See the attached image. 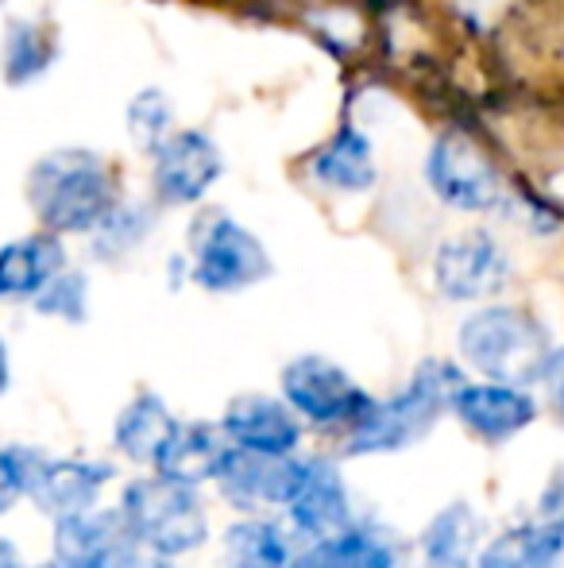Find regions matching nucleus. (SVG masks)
<instances>
[{
    "instance_id": "nucleus-25",
    "label": "nucleus",
    "mask_w": 564,
    "mask_h": 568,
    "mask_svg": "<svg viewBox=\"0 0 564 568\" xmlns=\"http://www.w3.org/2000/svg\"><path fill=\"white\" fill-rule=\"evenodd\" d=\"M155 229V210L143 202H129L116 197V205L98 221V229L90 232V244L98 260H121V255L136 252L143 240Z\"/></svg>"
},
{
    "instance_id": "nucleus-23",
    "label": "nucleus",
    "mask_w": 564,
    "mask_h": 568,
    "mask_svg": "<svg viewBox=\"0 0 564 568\" xmlns=\"http://www.w3.org/2000/svg\"><path fill=\"white\" fill-rule=\"evenodd\" d=\"M286 568H399V557L376 530L352 523L329 538H314Z\"/></svg>"
},
{
    "instance_id": "nucleus-31",
    "label": "nucleus",
    "mask_w": 564,
    "mask_h": 568,
    "mask_svg": "<svg viewBox=\"0 0 564 568\" xmlns=\"http://www.w3.org/2000/svg\"><path fill=\"white\" fill-rule=\"evenodd\" d=\"M0 568H28L20 557V549H16V541L4 538V534H0Z\"/></svg>"
},
{
    "instance_id": "nucleus-28",
    "label": "nucleus",
    "mask_w": 564,
    "mask_h": 568,
    "mask_svg": "<svg viewBox=\"0 0 564 568\" xmlns=\"http://www.w3.org/2000/svg\"><path fill=\"white\" fill-rule=\"evenodd\" d=\"M28 445H4L0 449V518L28 495Z\"/></svg>"
},
{
    "instance_id": "nucleus-27",
    "label": "nucleus",
    "mask_w": 564,
    "mask_h": 568,
    "mask_svg": "<svg viewBox=\"0 0 564 568\" xmlns=\"http://www.w3.org/2000/svg\"><path fill=\"white\" fill-rule=\"evenodd\" d=\"M129 135L140 151H155L166 135L174 132V105L163 90H140L136 98L129 101Z\"/></svg>"
},
{
    "instance_id": "nucleus-7",
    "label": "nucleus",
    "mask_w": 564,
    "mask_h": 568,
    "mask_svg": "<svg viewBox=\"0 0 564 568\" xmlns=\"http://www.w3.org/2000/svg\"><path fill=\"white\" fill-rule=\"evenodd\" d=\"M511 275V252L488 229H460L433 252V286L444 302H488L506 291Z\"/></svg>"
},
{
    "instance_id": "nucleus-34",
    "label": "nucleus",
    "mask_w": 564,
    "mask_h": 568,
    "mask_svg": "<svg viewBox=\"0 0 564 568\" xmlns=\"http://www.w3.org/2000/svg\"><path fill=\"white\" fill-rule=\"evenodd\" d=\"M35 568H62L59 561H54V557H51V561H47V565H35Z\"/></svg>"
},
{
    "instance_id": "nucleus-33",
    "label": "nucleus",
    "mask_w": 564,
    "mask_h": 568,
    "mask_svg": "<svg viewBox=\"0 0 564 568\" xmlns=\"http://www.w3.org/2000/svg\"><path fill=\"white\" fill-rule=\"evenodd\" d=\"M136 568H178V565H174L171 557H143Z\"/></svg>"
},
{
    "instance_id": "nucleus-21",
    "label": "nucleus",
    "mask_w": 564,
    "mask_h": 568,
    "mask_svg": "<svg viewBox=\"0 0 564 568\" xmlns=\"http://www.w3.org/2000/svg\"><path fill=\"white\" fill-rule=\"evenodd\" d=\"M174 426H178V418L171 414V406H166L155 390H140V395L132 398L121 414H116L113 445L124 460L151 468L158 449L166 445V437L174 434Z\"/></svg>"
},
{
    "instance_id": "nucleus-5",
    "label": "nucleus",
    "mask_w": 564,
    "mask_h": 568,
    "mask_svg": "<svg viewBox=\"0 0 564 568\" xmlns=\"http://www.w3.org/2000/svg\"><path fill=\"white\" fill-rule=\"evenodd\" d=\"M182 260L189 283L209 294H240L271 278L275 271L264 240L225 210H202L189 221Z\"/></svg>"
},
{
    "instance_id": "nucleus-19",
    "label": "nucleus",
    "mask_w": 564,
    "mask_h": 568,
    "mask_svg": "<svg viewBox=\"0 0 564 568\" xmlns=\"http://www.w3.org/2000/svg\"><path fill=\"white\" fill-rule=\"evenodd\" d=\"M564 518H530L483 541L472 568H561Z\"/></svg>"
},
{
    "instance_id": "nucleus-4",
    "label": "nucleus",
    "mask_w": 564,
    "mask_h": 568,
    "mask_svg": "<svg viewBox=\"0 0 564 568\" xmlns=\"http://www.w3.org/2000/svg\"><path fill=\"white\" fill-rule=\"evenodd\" d=\"M116 510L151 557L178 561L209 541V515H205L197 487H182L174 479L155 476V471L124 484Z\"/></svg>"
},
{
    "instance_id": "nucleus-29",
    "label": "nucleus",
    "mask_w": 564,
    "mask_h": 568,
    "mask_svg": "<svg viewBox=\"0 0 564 568\" xmlns=\"http://www.w3.org/2000/svg\"><path fill=\"white\" fill-rule=\"evenodd\" d=\"M542 387L550 390V403L557 410V418L564 422V348H553L550 364L542 372Z\"/></svg>"
},
{
    "instance_id": "nucleus-2",
    "label": "nucleus",
    "mask_w": 564,
    "mask_h": 568,
    "mask_svg": "<svg viewBox=\"0 0 564 568\" xmlns=\"http://www.w3.org/2000/svg\"><path fill=\"white\" fill-rule=\"evenodd\" d=\"M460 383H464V372L452 359H422L399 395L368 398V406L348 426L345 449L352 456H383L418 445L433 429V422L449 410Z\"/></svg>"
},
{
    "instance_id": "nucleus-8",
    "label": "nucleus",
    "mask_w": 564,
    "mask_h": 568,
    "mask_svg": "<svg viewBox=\"0 0 564 568\" xmlns=\"http://www.w3.org/2000/svg\"><path fill=\"white\" fill-rule=\"evenodd\" d=\"M225 174V155L217 140L202 128H174L151 151V194L166 210L197 205Z\"/></svg>"
},
{
    "instance_id": "nucleus-11",
    "label": "nucleus",
    "mask_w": 564,
    "mask_h": 568,
    "mask_svg": "<svg viewBox=\"0 0 564 568\" xmlns=\"http://www.w3.org/2000/svg\"><path fill=\"white\" fill-rule=\"evenodd\" d=\"M54 561L62 568H136L143 546L121 510L90 507L54 523Z\"/></svg>"
},
{
    "instance_id": "nucleus-16",
    "label": "nucleus",
    "mask_w": 564,
    "mask_h": 568,
    "mask_svg": "<svg viewBox=\"0 0 564 568\" xmlns=\"http://www.w3.org/2000/svg\"><path fill=\"white\" fill-rule=\"evenodd\" d=\"M228 437L213 422H178L166 445L158 449L151 471L163 479H174L182 487H202L213 484L228 456Z\"/></svg>"
},
{
    "instance_id": "nucleus-30",
    "label": "nucleus",
    "mask_w": 564,
    "mask_h": 568,
    "mask_svg": "<svg viewBox=\"0 0 564 568\" xmlns=\"http://www.w3.org/2000/svg\"><path fill=\"white\" fill-rule=\"evenodd\" d=\"M537 515L542 518H564V464L550 476L542 499H537Z\"/></svg>"
},
{
    "instance_id": "nucleus-35",
    "label": "nucleus",
    "mask_w": 564,
    "mask_h": 568,
    "mask_svg": "<svg viewBox=\"0 0 564 568\" xmlns=\"http://www.w3.org/2000/svg\"><path fill=\"white\" fill-rule=\"evenodd\" d=\"M0 4H4V0H0Z\"/></svg>"
},
{
    "instance_id": "nucleus-22",
    "label": "nucleus",
    "mask_w": 564,
    "mask_h": 568,
    "mask_svg": "<svg viewBox=\"0 0 564 568\" xmlns=\"http://www.w3.org/2000/svg\"><path fill=\"white\" fill-rule=\"evenodd\" d=\"M59 59V36L35 16H12L0 39V74L8 85H31L47 74Z\"/></svg>"
},
{
    "instance_id": "nucleus-17",
    "label": "nucleus",
    "mask_w": 564,
    "mask_h": 568,
    "mask_svg": "<svg viewBox=\"0 0 564 568\" xmlns=\"http://www.w3.org/2000/svg\"><path fill=\"white\" fill-rule=\"evenodd\" d=\"M66 267V244L59 232H28L0 244V302H31Z\"/></svg>"
},
{
    "instance_id": "nucleus-3",
    "label": "nucleus",
    "mask_w": 564,
    "mask_h": 568,
    "mask_svg": "<svg viewBox=\"0 0 564 568\" xmlns=\"http://www.w3.org/2000/svg\"><path fill=\"white\" fill-rule=\"evenodd\" d=\"M457 348L475 375L514 387H534L553 356V337L537 314L511 302H491L460 322Z\"/></svg>"
},
{
    "instance_id": "nucleus-10",
    "label": "nucleus",
    "mask_w": 564,
    "mask_h": 568,
    "mask_svg": "<svg viewBox=\"0 0 564 568\" xmlns=\"http://www.w3.org/2000/svg\"><path fill=\"white\" fill-rule=\"evenodd\" d=\"M109 479H113V464L109 460H90V456H47L43 449H31L28 495H23V499L35 503L39 515L59 523V518L82 515V510L98 507Z\"/></svg>"
},
{
    "instance_id": "nucleus-20",
    "label": "nucleus",
    "mask_w": 564,
    "mask_h": 568,
    "mask_svg": "<svg viewBox=\"0 0 564 568\" xmlns=\"http://www.w3.org/2000/svg\"><path fill=\"white\" fill-rule=\"evenodd\" d=\"M483 549V518L472 503H449L422 530V561L425 568H472Z\"/></svg>"
},
{
    "instance_id": "nucleus-32",
    "label": "nucleus",
    "mask_w": 564,
    "mask_h": 568,
    "mask_svg": "<svg viewBox=\"0 0 564 568\" xmlns=\"http://www.w3.org/2000/svg\"><path fill=\"white\" fill-rule=\"evenodd\" d=\"M8 383H12V356H8V344L0 341V395L8 390Z\"/></svg>"
},
{
    "instance_id": "nucleus-18",
    "label": "nucleus",
    "mask_w": 564,
    "mask_h": 568,
    "mask_svg": "<svg viewBox=\"0 0 564 568\" xmlns=\"http://www.w3.org/2000/svg\"><path fill=\"white\" fill-rule=\"evenodd\" d=\"M306 174L332 194H363L379 182V163L371 140L356 124H340L321 148L309 155Z\"/></svg>"
},
{
    "instance_id": "nucleus-13",
    "label": "nucleus",
    "mask_w": 564,
    "mask_h": 568,
    "mask_svg": "<svg viewBox=\"0 0 564 568\" xmlns=\"http://www.w3.org/2000/svg\"><path fill=\"white\" fill-rule=\"evenodd\" d=\"M301 471H306V456L248 453L233 445L213 484H221V495H225L228 503H236L240 510L286 507L290 495L298 491Z\"/></svg>"
},
{
    "instance_id": "nucleus-24",
    "label": "nucleus",
    "mask_w": 564,
    "mask_h": 568,
    "mask_svg": "<svg viewBox=\"0 0 564 568\" xmlns=\"http://www.w3.org/2000/svg\"><path fill=\"white\" fill-rule=\"evenodd\" d=\"M290 557V534L275 518H236L221 538V568H286Z\"/></svg>"
},
{
    "instance_id": "nucleus-9",
    "label": "nucleus",
    "mask_w": 564,
    "mask_h": 568,
    "mask_svg": "<svg viewBox=\"0 0 564 568\" xmlns=\"http://www.w3.org/2000/svg\"><path fill=\"white\" fill-rule=\"evenodd\" d=\"M279 390L298 418L314 426H352L356 414L368 406V390L329 356H294L279 375Z\"/></svg>"
},
{
    "instance_id": "nucleus-6",
    "label": "nucleus",
    "mask_w": 564,
    "mask_h": 568,
    "mask_svg": "<svg viewBox=\"0 0 564 568\" xmlns=\"http://www.w3.org/2000/svg\"><path fill=\"white\" fill-rule=\"evenodd\" d=\"M425 186L433 190L437 202L457 213H499L511 194V182L503 179L495 159L457 128L429 143Z\"/></svg>"
},
{
    "instance_id": "nucleus-15",
    "label": "nucleus",
    "mask_w": 564,
    "mask_h": 568,
    "mask_svg": "<svg viewBox=\"0 0 564 568\" xmlns=\"http://www.w3.org/2000/svg\"><path fill=\"white\" fill-rule=\"evenodd\" d=\"M286 515H290L294 530L314 538H329V534L352 526V495L340 476L337 460L332 456H306V471H301L298 491L286 503Z\"/></svg>"
},
{
    "instance_id": "nucleus-12",
    "label": "nucleus",
    "mask_w": 564,
    "mask_h": 568,
    "mask_svg": "<svg viewBox=\"0 0 564 568\" xmlns=\"http://www.w3.org/2000/svg\"><path fill=\"white\" fill-rule=\"evenodd\" d=\"M449 414L483 445H503L537 422V398L526 387L495 379H464L449 403Z\"/></svg>"
},
{
    "instance_id": "nucleus-1",
    "label": "nucleus",
    "mask_w": 564,
    "mask_h": 568,
    "mask_svg": "<svg viewBox=\"0 0 564 568\" xmlns=\"http://www.w3.org/2000/svg\"><path fill=\"white\" fill-rule=\"evenodd\" d=\"M121 197V182L105 155L90 148L47 151L28 171V205L39 229L59 236H90Z\"/></svg>"
},
{
    "instance_id": "nucleus-14",
    "label": "nucleus",
    "mask_w": 564,
    "mask_h": 568,
    "mask_svg": "<svg viewBox=\"0 0 564 568\" xmlns=\"http://www.w3.org/2000/svg\"><path fill=\"white\" fill-rule=\"evenodd\" d=\"M221 434L228 437V445L248 453H294L301 445V422L298 414L286 406V398H271L259 395V390H248V395L228 398L225 414H221Z\"/></svg>"
},
{
    "instance_id": "nucleus-26",
    "label": "nucleus",
    "mask_w": 564,
    "mask_h": 568,
    "mask_svg": "<svg viewBox=\"0 0 564 568\" xmlns=\"http://www.w3.org/2000/svg\"><path fill=\"white\" fill-rule=\"evenodd\" d=\"M31 306H35V314L54 317V322H70V325L85 322V314H90V278H85V271L66 263V267L31 298Z\"/></svg>"
}]
</instances>
